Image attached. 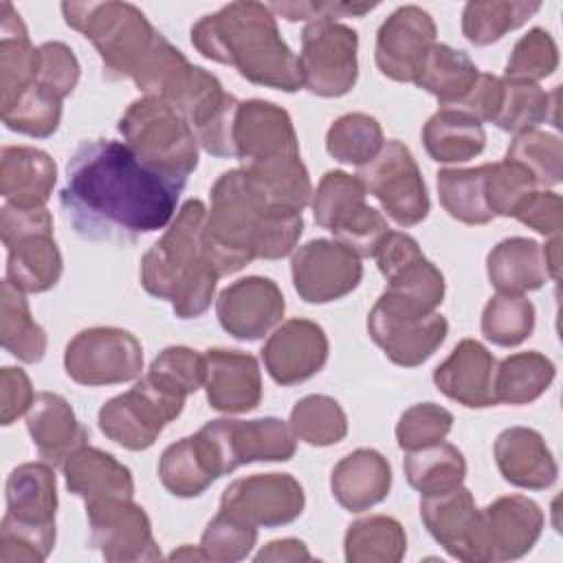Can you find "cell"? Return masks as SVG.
Wrapping results in <instances>:
<instances>
[{
  "label": "cell",
  "instance_id": "6125c7cd",
  "mask_svg": "<svg viewBox=\"0 0 563 563\" xmlns=\"http://www.w3.org/2000/svg\"><path fill=\"white\" fill-rule=\"evenodd\" d=\"M312 554L308 552L306 543L299 541V539H292V537H286V539H275L271 543H266V548H262L255 556L257 563L262 561H310Z\"/></svg>",
  "mask_w": 563,
  "mask_h": 563
},
{
  "label": "cell",
  "instance_id": "d6986e66",
  "mask_svg": "<svg viewBox=\"0 0 563 563\" xmlns=\"http://www.w3.org/2000/svg\"><path fill=\"white\" fill-rule=\"evenodd\" d=\"M303 506V488L290 473H255L233 479L220 497V510L255 528L292 523Z\"/></svg>",
  "mask_w": 563,
  "mask_h": 563
},
{
  "label": "cell",
  "instance_id": "7dc6e473",
  "mask_svg": "<svg viewBox=\"0 0 563 563\" xmlns=\"http://www.w3.org/2000/svg\"><path fill=\"white\" fill-rule=\"evenodd\" d=\"M506 158L521 165L539 189L561 183L563 176V145L556 134L543 130H528L515 136L508 145Z\"/></svg>",
  "mask_w": 563,
  "mask_h": 563
},
{
  "label": "cell",
  "instance_id": "ab89813d",
  "mask_svg": "<svg viewBox=\"0 0 563 563\" xmlns=\"http://www.w3.org/2000/svg\"><path fill=\"white\" fill-rule=\"evenodd\" d=\"M486 165L479 167H444L438 172V198L442 209L457 222L479 227L488 224L490 213L484 196Z\"/></svg>",
  "mask_w": 563,
  "mask_h": 563
},
{
  "label": "cell",
  "instance_id": "681fc988",
  "mask_svg": "<svg viewBox=\"0 0 563 563\" xmlns=\"http://www.w3.org/2000/svg\"><path fill=\"white\" fill-rule=\"evenodd\" d=\"M0 110L2 123L9 130L35 139L51 136L62 121V101L42 90L35 81L24 92H20L13 103Z\"/></svg>",
  "mask_w": 563,
  "mask_h": 563
},
{
  "label": "cell",
  "instance_id": "816d5d0a",
  "mask_svg": "<svg viewBox=\"0 0 563 563\" xmlns=\"http://www.w3.org/2000/svg\"><path fill=\"white\" fill-rule=\"evenodd\" d=\"M559 66V48L545 29H530L521 35L506 62V79L532 81L550 77Z\"/></svg>",
  "mask_w": 563,
  "mask_h": 563
},
{
  "label": "cell",
  "instance_id": "c3c4849f",
  "mask_svg": "<svg viewBox=\"0 0 563 563\" xmlns=\"http://www.w3.org/2000/svg\"><path fill=\"white\" fill-rule=\"evenodd\" d=\"M205 354L187 345H169L152 361L145 378L165 394L187 400L189 394L205 387Z\"/></svg>",
  "mask_w": 563,
  "mask_h": 563
},
{
  "label": "cell",
  "instance_id": "4316f807",
  "mask_svg": "<svg viewBox=\"0 0 563 563\" xmlns=\"http://www.w3.org/2000/svg\"><path fill=\"white\" fill-rule=\"evenodd\" d=\"M501 477L517 488L543 490L556 482L559 464L543 435L530 427L504 429L493 446Z\"/></svg>",
  "mask_w": 563,
  "mask_h": 563
},
{
  "label": "cell",
  "instance_id": "7a4b0ae2",
  "mask_svg": "<svg viewBox=\"0 0 563 563\" xmlns=\"http://www.w3.org/2000/svg\"><path fill=\"white\" fill-rule=\"evenodd\" d=\"M301 233V213L268 207L240 167L220 174L213 183L202 242L220 277L242 271L257 257H286L297 249Z\"/></svg>",
  "mask_w": 563,
  "mask_h": 563
},
{
  "label": "cell",
  "instance_id": "f1b7e54d",
  "mask_svg": "<svg viewBox=\"0 0 563 563\" xmlns=\"http://www.w3.org/2000/svg\"><path fill=\"white\" fill-rule=\"evenodd\" d=\"M391 488V466L376 449H356L341 457L330 473L334 499L350 512L380 504Z\"/></svg>",
  "mask_w": 563,
  "mask_h": 563
},
{
  "label": "cell",
  "instance_id": "f5cc1de1",
  "mask_svg": "<svg viewBox=\"0 0 563 563\" xmlns=\"http://www.w3.org/2000/svg\"><path fill=\"white\" fill-rule=\"evenodd\" d=\"M534 189L539 187L521 165L508 158L499 163H486L484 196L493 216L512 218L521 200Z\"/></svg>",
  "mask_w": 563,
  "mask_h": 563
},
{
  "label": "cell",
  "instance_id": "3957f363",
  "mask_svg": "<svg viewBox=\"0 0 563 563\" xmlns=\"http://www.w3.org/2000/svg\"><path fill=\"white\" fill-rule=\"evenodd\" d=\"M194 48L218 64L231 66L251 84L297 92L303 88L299 59L284 42L268 4L229 2L191 26Z\"/></svg>",
  "mask_w": 563,
  "mask_h": 563
},
{
  "label": "cell",
  "instance_id": "f6af8a7d",
  "mask_svg": "<svg viewBox=\"0 0 563 563\" xmlns=\"http://www.w3.org/2000/svg\"><path fill=\"white\" fill-rule=\"evenodd\" d=\"M297 440L310 446H332L347 435L343 407L325 394H310L295 402L288 422Z\"/></svg>",
  "mask_w": 563,
  "mask_h": 563
},
{
  "label": "cell",
  "instance_id": "74e56055",
  "mask_svg": "<svg viewBox=\"0 0 563 563\" xmlns=\"http://www.w3.org/2000/svg\"><path fill=\"white\" fill-rule=\"evenodd\" d=\"M343 550L350 563H398L407 552V534L394 517L369 515L347 526Z\"/></svg>",
  "mask_w": 563,
  "mask_h": 563
},
{
  "label": "cell",
  "instance_id": "f907efd6",
  "mask_svg": "<svg viewBox=\"0 0 563 563\" xmlns=\"http://www.w3.org/2000/svg\"><path fill=\"white\" fill-rule=\"evenodd\" d=\"M255 543H257L255 526L224 510H218V515L202 530L200 550L205 552L207 561L233 563V561L246 559L255 548Z\"/></svg>",
  "mask_w": 563,
  "mask_h": 563
},
{
  "label": "cell",
  "instance_id": "4fadbf2b",
  "mask_svg": "<svg viewBox=\"0 0 563 563\" xmlns=\"http://www.w3.org/2000/svg\"><path fill=\"white\" fill-rule=\"evenodd\" d=\"M64 369L70 380L86 387L128 383L141 376L143 345L123 328H86L68 341Z\"/></svg>",
  "mask_w": 563,
  "mask_h": 563
},
{
  "label": "cell",
  "instance_id": "277c9868",
  "mask_svg": "<svg viewBox=\"0 0 563 563\" xmlns=\"http://www.w3.org/2000/svg\"><path fill=\"white\" fill-rule=\"evenodd\" d=\"M205 216L202 200L183 202L141 260V286L147 295L169 301L178 319L205 314L220 279L202 242Z\"/></svg>",
  "mask_w": 563,
  "mask_h": 563
},
{
  "label": "cell",
  "instance_id": "9c48e42d",
  "mask_svg": "<svg viewBox=\"0 0 563 563\" xmlns=\"http://www.w3.org/2000/svg\"><path fill=\"white\" fill-rule=\"evenodd\" d=\"M196 442L216 477L251 462H288L297 451V435L282 418L209 420Z\"/></svg>",
  "mask_w": 563,
  "mask_h": 563
},
{
  "label": "cell",
  "instance_id": "4dcf8cb0",
  "mask_svg": "<svg viewBox=\"0 0 563 563\" xmlns=\"http://www.w3.org/2000/svg\"><path fill=\"white\" fill-rule=\"evenodd\" d=\"M68 493L84 501L103 497H134V479L125 464L112 453L84 444L62 464Z\"/></svg>",
  "mask_w": 563,
  "mask_h": 563
},
{
  "label": "cell",
  "instance_id": "5b68a950",
  "mask_svg": "<svg viewBox=\"0 0 563 563\" xmlns=\"http://www.w3.org/2000/svg\"><path fill=\"white\" fill-rule=\"evenodd\" d=\"M7 512L0 523V563H40L55 548L57 479L48 462L15 466L4 484Z\"/></svg>",
  "mask_w": 563,
  "mask_h": 563
},
{
  "label": "cell",
  "instance_id": "6f0895ef",
  "mask_svg": "<svg viewBox=\"0 0 563 563\" xmlns=\"http://www.w3.org/2000/svg\"><path fill=\"white\" fill-rule=\"evenodd\" d=\"M376 2H317V0H299V2H273L268 9L273 15H282L288 22H317V20H334L336 18H361L374 11Z\"/></svg>",
  "mask_w": 563,
  "mask_h": 563
},
{
  "label": "cell",
  "instance_id": "603a6c76",
  "mask_svg": "<svg viewBox=\"0 0 563 563\" xmlns=\"http://www.w3.org/2000/svg\"><path fill=\"white\" fill-rule=\"evenodd\" d=\"M328 334L317 321L288 319L266 339L262 361L277 385L290 387L319 374L328 361Z\"/></svg>",
  "mask_w": 563,
  "mask_h": 563
},
{
  "label": "cell",
  "instance_id": "f35d334b",
  "mask_svg": "<svg viewBox=\"0 0 563 563\" xmlns=\"http://www.w3.org/2000/svg\"><path fill=\"white\" fill-rule=\"evenodd\" d=\"M402 468L409 486L420 495L446 493L462 486L466 477V460L462 451L444 440L418 451H409Z\"/></svg>",
  "mask_w": 563,
  "mask_h": 563
},
{
  "label": "cell",
  "instance_id": "6da1fadb",
  "mask_svg": "<svg viewBox=\"0 0 563 563\" xmlns=\"http://www.w3.org/2000/svg\"><path fill=\"white\" fill-rule=\"evenodd\" d=\"M185 185L147 167L125 143L92 139L70 154L59 205L81 238L128 244L172 222Z\"/></svg>",
  "mask_w": 563,
  "mask_h": 563
},
{
  "label": "cell",
  "instance_id": "680465c9",
  "mask_svg": "<svg viewBox=\"0 0 563 563\" xmlns=\"http://www.w3.org/2000/svg\"><path fill=\"white\" fill-rule=\"evenodd\" d=\"M512 218L545 238L559 235L563 229V200L554 191L534 189L521 200Z\"/></svg>",
  "mask_w": 563,
  "mask_h": 563
},
{
  "label": "cell",
  "instance_id": "7bdbcfd3",
  "mask_svg": "<svg viewBox=\"0 0 563 563\" xmlns=\"http://www.w3.org/2000/svg\"><path fill=\"white\" fill-rule=\"evenodd\" d=\"M385 136L380 123L365 112H347L334 119L325 134L328 154L343 163L363 167L383 150Z\"/></svg>",
  "mask_w": 563,
  "mask_h": 563
},
{
  "label": "cell",
  "instance_id": "d4e9b609",
  "mask_svg": "<svg viewBox=\"0 0 563 563\" xmlns=\"http://www.w3.org/2000/svg\"><path fill=\"white\" fill-rule=\"evenodd\" d=\"M205 391L211 409L246 413L262 400V372L253 354L213 347L205 352Z\"/></svg>",
  "mask_w": 563,
  "mask_h": 563
},
{
  "label": "cell",
  "instance_id": "94428289",
  "mask_svg": "<svg viewBox=\"0 0 563 563\" xmlns=\"http://www.w3.org/2000/svg\"><path fill=\"white\" fill-rule=\"evenodd\" d=\"M499 99H501V77L479 73L471 92L457 106H453V110L464 112L475 121L484 123V121H493L499 108Z\"/></svg>",
  "mask_w": 563,
  "mask_h": 563
},
{
  "label": "cell",
  "instance_id": "484cf974",
  "mask_svg": "<svg viewBox=\"0 0 563 563\" xmlns=\"http://www.w3.org/2000/svg\"><path fill=\"white\" fill-rule=\"evenodd\" d=\"M495 367V356L479 341L462 339L433 369V383L457 405L468 409H486L497 405L493 391Z\"/></svg>",
  "mask_w": 563,
  "mask_h": 563
},
{
  "label": "cell",
  "instance_id": "f546056e",
  "mask_svg": "<svg viewBox=\"0 0 563 563\" xmlns=\"http://www.w3.org/2000/svg\"><path fill=\"white\" fill-rule=\"evenodd\" d=\"M57 183L55 161L31 145H4L0 152V194L11 205H46Z\"/></svg>",
  "mask_w": 563,
  "mask_h": 563
},
{
  "label": "cell",
  "instance_id": "83f0119b",
  "mask_svg": "<svg viewBox=\"0 0 563 563\" xmlns=\"http://www.w3.org/2000/svg\"><path fill=\"white\" fill-rule=\"evenodd\" d=\"M26 431L37 453L51 466H62L70 453L81 449L88 440L86 427L77 420L68 400L53 391L35 396L26 411Z\"/></svg>",
  "mask_w": 563,
  "mask_h": 563
},
{
  "label": "cell",
  "instance_id": "7402d4cb",
  "mask_svg": "<svg viewBox=\"0 0 563 563\" xmlns=\"http://www.w3.org/2000/svg\"><path fill=\"white\" fill-rule=\"evenodd\" d=\"M286 301L271 277L249 275L220 290L216 314L224 332L240 341H257L284 317Z\"/></svg>",
  "mask_w": 563,
  "mask_h": 563
},
{
  "label": "cell",
  "instance_id": "30bf717a",
  "mask_svg": "<svg viewBox=\"0 0 563 563\" xmlns=\"http://www.w3.org/2000/svg\"><path fill=\"white\" fill-rule=\"evenodd\" d=\"M365 187L358 176L330 169L312 191L310 207L314 222L330 231L334 240L356 251L361 257H374L378 244L389 233L387 218L365 202Z\"/></svg>",
  "mask_w": 563,
  "mask_h": 563
},
{
  "label": "cell",
  "instance_id": "ac0fdd59",
  "mask_svg": "<svg viewBox=\"0 0 563 563\" xmlns=\"http://www.w3.org/2000/svg\"><path fill=\"white\" fill-rule=\"evenodd\" d=\"M292 286L308 303H330L350 295L363 279L361 255L339 240L317 238L292 251Z\"/></svg>",
  "mask_w": 563,
  "mask_h": 563
},
{
  "label": "cell",
  "instance_id": "ee69618b",
  "mask_svg": "<svg viewBox=\"0 0 563 563\" xmlns=\"http://www.w3.org/2000/svg\"><path fill=\"white\" fill-rule=\"evenodd\" d=\"M554 108L552 95H548L539 84L501 77V99L490 123L517 136L548 121L550 110Z\"/></svg>",
  "mask_w": 563,
  "mask_h": 563
},
{
  "label": "cell",
  "instance_id": "1f68e13d",
  "mask_svg": "<svg viewBox=\"0 0 563 563\" xmlns=\"http://www.w3.org/2000/svg\"><path fill=\"white\" fill-rule=\"evenodd\" d=\"M486 275L497 292L510 295L539 290L550 279L541 244L519 235L506 238L490 249L486 257Z\"/></svg>",
  "mask_w": 563,
  "mask_h": 563
},
{
  "label": "cell",
  "instance_id": "d6a6232c",
  "mask_svg": "<svg viewBox=\"0 0 563 563\" xmlns=\"http://www.w3.org/2000/svg\"><path fill=\"white\" fill-rule=\"evenodd\" d=\"M37 46L11 2H0V108L15 101L35 81Z\"/></svg>",
  "mask_w": 563,
  "mask_h": 563
},
{
  "label": "cell",
  "instance_id": "5bb4252c",
  "mask_svg": "<svg viewBox=\"0 0 563 563\" xmlns=\"http://www.w3.org/2000/svg\"><path fill=\"white\" fill-rule=\"evenodd\" d=\"M356 176L396 224L413 227L429 216L427 185L411 150L402 141H385L376 158L358 167Z\"/></svg>",
  "mask_w": 563,
  "mask_h": 563
},
{
  "label": "cell",
  "instance_id": "836d02e7",
  "mask_svg": "<svg viewBox=\"0 0 563 563\" xmlns=\"http://www.w3.org/2000/svg\"><path fill=\"white\" fill-rule=\"evenodd\" d=\"M422 143L435 163H466L482 154L486 132L473 117L453 108H440L424 123Z\"/></svg>",
  "mask_w": 563,
  "mask_h": 563
},
{
  "label": "cell",
  "instance_id": "91938a15",
  "mask_svg": "<svg viewBox=\"0 0 563 563\" xmlns=\"http://www.w3.org/2000/svg\"><path fill=\"white\" fill-rule=\"evenodd\" d=\"M35 400V391L31 378L20 367H2L0 369V422L4 427L13 424L20 416H24Z\"/></svg>",
  "mask_w": 563,
  "mask_h": 563
},
{
  "label": "cell",
  "instance_id": "7c38bea8",
  "mask_svg": "<svg viewBox=\"0 0 563 563\" xmlns=\"http://www.w3.org/2000/svg\"><path fill=\"white\" fill-rule=\"evenodd\" d=\"M358 35L334 20L308 22L301 31V84L317 97H343L358 79Z\"/></svg>",
  "mask_w": 563,
  "mask_h": 563
},
{
  "label": "cell",
  "instance_id": "11a10c76",
  "mask_svg": "<svg viewBox=\"0 0 563 563\" xmlns=\"http://www.w3.org/2000/svg\"><path fill=\"white\" fill-rule=\"evenodd\" d=\"M385 290L435 310L444 299V275L424 255H418L387 279Z\"/></svg>",
  "mask_w": 563,
  "mask_h": 563
},
{
  "label": "cell",
  "instance_id": "60d3db41",
  "mask_svg": "<svg viewBox=\"0 0 563 563\" xmlns=\"http://www.w3.org/2000/svg\"><path fill=\"white\" fill-rule=\"evenodd\" d=\"M539 9V2L521 0L466 2L462 11V33L471 44L488 46L499 42L506 33L523 26Z\"/></svg>",
  "mask_w": 563,
  "mask_h": 563
},
{
  "label": "cell",
  "instance_id": "e0dca14e",
  "mask_svg": "<svg viewBox=\"0 0 563 563\" xmlns=\"http://www.w3.org/2000/svg\"><path fill=\"white\" fill-rule=\"evenodd\" d=\"M90 545L106 561H158L161 548L152 532L147 512L130 497H103L86 501Z\"/></svg>",
  "mask_w": 563,
  "mask_h": 563
},
{
  "label": "cell",
  "instance_id": "cb8c5ba5",
  "mask_svg": "<svg viewBox=\"0 0 563 563\" xmlns=\"http://www.w3.org/2000/svg\"><path fill=\"white\" fill-rule=\"evenodd\" d=\"M420 519L427 532L453 559L484 563L479 545V508L468 488L455 486L446 493L422 495Z\"/></svg>",
  "mask_w": 563,
  "mask_h": 563
},
{
  "label": "cell",
  "instance_id": "e575fe53",
  "mask_svg": "<svg viewBox=\"0 0 563 563\" xmlns=\"http://www.w3.org/2000/svg\"><path fill=\"white\" fill-rule=\"evenodd\" d=\"M479 68L464 53L449 44H433L427 53L416 86L440 101V108L457 106L475 86Z\"/></svg>",
  "mask_w": 563,
  "mask_h": 563
},
{
  "label": "cell",
  "instance_id": "ba28073f",
  "mask_svg": "<svg viewBox=\"0 0 563 563\" xmlns=\"http://www.w3.org/2000/svg\"><path fill=\"white\" fill-rule=\"evenodd\" d=\"M0 238L7 249V279L24 292H46L57 286L64 260L53 238V216L46 205H11L0 211Z\"/></svg>",
  "mask_w": 563,
  "mask_h": 563
},
{
  "label": "cell",
  "instance_id": "d590c367",
  "mask_svg": "<svg viewBox=\"0 0 563 563\" xmlns=\"http://www.w3.org/2000/svg\"><path fill=\"white\" fill-rule=\"evenodd\" d=\"M556 376L554 363L541 352H517L495 367V402L530 405L541 398Z\"/></svg>",
  "mask_w": 563,
  "mask_h": 563
},
{
  "label": "cell",
  "instance_id": "bcb514c9",
  "mask_svg": "<svg viewBox=\"0 0 563 563\" xmlns=\"http://www.w3.org/2000/svg\"><path fill=\"white\" fill-rule=\"evenodd\" d=\"M534 330V306L526 295L497 292L482 310V334L499 347L523 343Z\"/></svg>",
  "mask_w": 563,
  "mask_h": 563
},
{
  "label": "cell",
  "instance_id": "b9f144b4",
  "mask_svg": "<svg viewBox=\"0 0 563 563\" xmlns=\"http://www.w3.org/2000/svg\"><path fill=\"white\" fill-rule=\"evenodd\" d=\"M158 477L165 490L183 499L202 495L218 479L194 435L180 438L161 453Z\"/></svg>",
  "mask_w": 563,
  "mask_h": 563
},
{
  "label": "cell",
  "instance_id": "ffe728a7",
  "mask_svg": "<svg viewBox=\"0 0 563 563\" xmlns=\"http://www.w3.org/2000/svg\"><path fill=\"white\" fill-rule=\"evenodd\" d=\"M435 44L433 18L416 4L398 7L376 33V66L400 84H416L427 53Z\"/></svg>",
  "mask_w": 563,
  "mask_h": 563
},
{
  "label": "cell",
  "instance_id": "db71d44e",
  "mask_svg": "<svg viewBox=\"0 0 563 563\" xmlns=\"http://www.w3.org/2000/svg\"><path fill=\"white\" fill-rule=\"evenodd\" d=\"M453 429V413L435 402H418L405 409L396 422V442L402 451H418L442 442Z\"/></svg>",
  "mask_w": 563,
  "mask_h": 563
},
{
  "label": "cell",
  "instance_id": "9f6ffc18",
  "mask_svg": "<svg viewBox=\"0 0 563 563\" xmlns=\"http://www.w3.org/2000/svg\"><path fill=\"white\" fill-rule=\"evenodd\" d=\"M79 62L64 42H44L37 46L35 84L48 95L64 101L79 81Z\"/></svg>",
  "mask_w": 563,
  "mask_h": 563
},
{
  "label": "cell",
  "instance_id": "e7e4bbea",
  "mask_svg": "<svg viewBox=\"0 0 563 563\" xmlns=\"http://www.w3.org/2000/svg\"><path fill=\"white\" fill-rule=\"evenodd\" d=\"M207 561L205 559V552L200 550V545L198 548H194V545H183L180 550H174L172 554H169V561Z\"/></svg>",
  "mask_w": 563,
  "mask_h": 563
},
{
  "label": "cell",
  "instance_id": "44dd1931",
  "mask_svg": "<svg viewBox=\"0 0 563 563\" xmlns=\"http://www.w3.org/2000/svg\"><path fill=\"white\" fill-rule=\"evenodd\" d=\"M543 523V510L530 497H497L479 510V545L484 563L521 559L539 541Z\"/></svg>",
  "mask_w": 563,
  "mask_h": 563
},
{
  "label": "cell",
  "instance_id": "8fae6325",
  "mask_svg": "<svg viewBox=\"0 0 563 563\" xmlns=\"http://www.w3.org/2000/svg\"><path fill=\"white\" fill-rule=\"evenodd\" d=\"M367 332L394 365L418 367L444 343L449 321L435 310L383 290L367 314Z\"/></svg>",
  "mask_w": 563,
  "mask_h": 563
},
{
  "label": "cell",
  "instance_id": "be15d7a7",
  "mask_svg": "<svg viewBox=\"0 0 563 563\" xmlns=\"http://www.w3.org/2000/svg\"><path fill=\"white\" fill-rule=\"evenodd\" d=\"M543 251V262H545V268H548V275L550 279H559V251H561V238L559 235H552L550 242H545L541 246Z\"/></svg>",
  "mask_w": 563,
  "mask_h": 563
},
{
  "label": "cell",
  "instance_id": "8992f818",
  "mask_svg": "<svg viewBox=\"0 0 563 563\" xmlns=\"http://www.w3.org/2000/svg\"><path fill=\"white\" fill-rule=\"evenodd\" d=\"M62 13L70 29L92 42L110 81L132 79L161 37L145 13L130 2H62Z\"/></svg>",
  "mask_w": 563,
  "mask_h": 563
},
{
  "label": "cell",
  "instance_id": "52a82bcc",
  "mask_svg": "<svg viewBox=\"0 0 563 563\" xmlns=\"http://www.w3.org/2000/svg\"><path fill=\"white\" fill-rule=\"evenodd\" d=\"M123 143L147 167L185 180L198 167V141L189 123L163 99L141 97L117 125Z\"/></svg>",
  "mask_w": 563,
  "mask_h": 563
},
{
  "label": "cell",
  "instance_id": "8d00e7d4",
  "mask_svg": "<svg viewBox=\"0 0 563 563\" xmlns=\"http://www.w3.org/2000/svg\"><path fill=\"white\" fill-rule=\"evenodd\" d=\"M0 341L22 363H37L46 354V332L33 319L24 290L9 279L0 286Z\"/></svg>",
  "mask_w": 563,
  "mask_h": 563
},
{
  "label": "cell",
  "instance_id": "9a60e30c",
  "mask_svg": "<svg viewBox=\"0 0 563 563\" xmlns=\"http://www.w3.org/2000/svg\"><path fill=\"white\" fill-rule=\"evenodd\" d=\"M233 158L246 174L271 172L301 158L290 114L273 101H240L233 121Z\"/></svg>",
  "mask_w": 563,
  "mask_h": 563
},
{
  "label": "cell",
  "instance_id": "2e32d148",
  "mask_svg": "<svg viewBox=\"0 0 563 563\" xmlns=\"http://www.w3.org/2000/svg\"><path fill=\"white\" fill-rule=\"evenodd\" d=\"M183 409L185 400L165 394L141 376L132 389L101 405L99 429L108 440L128 451H145Z\"/></svg>",
  "mask_w": 563,
  "mask_h": 563
}]
</instances>
